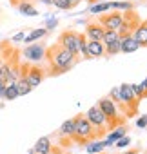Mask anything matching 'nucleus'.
<instances>
[{
	"mask_svg": "<svg viewBox=\"0 0 147 154\" xmlns=\"http://www.w3.org/2000/svg\"><path fill=\"white\" fill-rule=\"evenodd\" d=\"M44 60L47 63V67H44L47 76H58V74H64V72H67L75 67L77 62H78V56L73 54L71 51H67L65 47H62L56 42V44H53L45 49V58Z\"/></svg>",
	"mask_w": 147,
	"mask_h": 154,
	"instance_id": "1",
	"label": "nucleus"
},
{
	"mask_svg": "<svg viewBox=\"0 0 147 154\" xmlns=\"http://www.w3.org/2000/svg\"><path fill=\"white\" fill-rule=\"evenodd\" d=\"M98 140V134L95 131V127L89 123V120L86 118L84 112L75 116V132H73V141L78 145H87L89 141Z\"/></svg>",
	"mask_w": 147,
	"mask_h": 154,
	"instance_id": "2",
	"label": "nucleus"
},
{
	"mask_svg": "<svg viewBox=\"0 0 147 154\" xmlns=\"http://www.w3.org/2000/svg\"><path fill=\"white\" fill-rule=\"evenodd\" d=\"M96 105L102 109V112H104V116H105V120H107V131H109V132H111L113 129L120 127V125H125L127 118L118 111V107L114 105V102H113L109 96L100 98Z\"/></svg>",
	"mask_w": 147,
	"mask_h": 154,
	"instance_id": "3",
	"label": "nucleus"
},
{
	"mask_svg": "<svg viewBox=\"0 0 147 154\" xmlns=\"http://www.w3.org/2000/svg\"><path fill=\"white\" fill-rule=\"evenodd\" d=\"M118 91H120V100H122V103H124V116H125V118L136 116L140 100H138V98L134 96V93L131 91V84H122V85L118 87Z\"/></svg>",
	"mask_w": 147,
	"mask_h": 154,
	"instance_id": "4",
	"label": "nucleus"
},
{
	"mask_svg": "<svg viewBox=\"0 0 147 154\" xmlns=\"http://www.w3.org/2000/svg\"><path fill=\"white\" fill-rule=\"evenodd\" d=\"M20 76H24V78L29 82L31 87H36V85H40V84L44 82V78L47 76V72H45V69L40 67L38 63L27 62V63H22V65H20Z\"/></svg>",
	"mask_w": 147,
	"mask_h": 154,
	"instance_id": "5",
	"label": "nucleus"
},
{
	"mask_svg": "<svg viewBox=\"0 0 147 154\" xmlns=\"http://www.w3.org/2000/svg\"><path fill=\"white\" fill-rule=\"evenodd\" d=\"M122 24H120V27L116 29V33H118V38H125V36H131L133 33H134V29L140 26V17H138V13L134 11V8L133 9H127L125 13H122Z\"/></svg>",
	"mask_w": 147,
	"mask_h": 154,
	"instance_id": "6",
	"label": "nucleus"
},
{
	"mask_svg": "<svg viewBox=\"0 0 147 154\" xmlns=\"http://www.w3.org/2000/svg\"><path fill=\"white\" fill-rule=\"evenodd\" d=\"M84 114H86V118L89 120V123L95 127L98 138H102V136H105V134L109 132V131H107V120H105V116H104V112H102V109H100L98 105L89 107L87 112H84Z\"/></svg>",
	"mask_w": 147,
	"mask_h": 154,
	"instance_id": "7",
	"label": "nucleus"
},
{
	"mask_svg": "<svg viewBox=\"0 0 147 154\" xmlns=\"http://www.w3.org/2000/svg\"><path fill=\"white\" fill-rule=\"evenodd\" d=\"M45 45L42 44V42H33V44H27L26 47H24V51H22V54H24V58L27 60V62H31V63H40L44 58H45Z\"/></svg>",
	"mask_w": 147,
	"mask_h": 154,
	"instance_id": "8",
	"label": "nucleus"
},
{
	"mask_svg": "<svg viewBox=\"0 0 147 154\" xmlns=\"http://www.w3.org/2000/svg\"><path fill=\"white\" fill-rule=\"evenodd\" d=\"M58 44L62 47H65L67 51H71L73 54L80 56V49H78V33L75 31H64L58 36Z\"/></svg>",
	"mask_w": 147,
	"mask_h": 154,
	"instance_id": "9",
	"label": "nucleus"
},
{
	"mask_svg": "<svg viewBox=\"0 0 147 154\" xmlns=\"http://www.w3.org/2000/svg\"><path fill=\"white\" fill-rule=\"evenodd\" d=\"M122 13L118 11V9H113L111 13H102V17L98 18V22H100V26L104 27V29H109V31H116L118 27H120V24H122Z\"/></svg>",
	"mask_w": 147,
	"mask_h": 154,
	"instance_id": "10",
	"label": "nucleus"
},
{
	"mask_svg": "<svg viewBox=\"0 0 147 154\" xmlns=\"http://www.w3.org/2000/svg\"><path fill=\"white\" fill-rule=\"evenodd\" d=\"M104 27L100 26V22L98 20H87V24H86V38H89V40H102V36H104Z\"/></svg>",
	"mask_w": 147,
	"mask_h": 154,
	"instance_id": "11",
	"label": "nucleus"
},
{
	"mask_svg": "<svg viewBox=\"0 0 147 154\" xmlns=\"http://www.w3.org/2000/svg\"><path fill=\"white\" fill-rule=\"evenodd\" d=\"M105 56V45L102 40H87V58H102Z\"/></svg>",
	"mask_w": 147,
	"mask_h": 154,
	"instance_id": "12",
	"label": "nucleus"
},
{
	"mask_svg": "<svg viewBox=\"0 0 147 154\" xmlns=\"http://www.w3.org/2000/svg\"><path fill=\"white\" fill-rule=\"evenodd\" d=\"M35 154H53V145H51V138L49 136H42L36 140L35 147H33Z\"/></svg>",
	"mask_w": 147,
	"mask_h": 154,
	"instance_id": "13",
	"label": "nucleus"
},
{
	"mask_svg": "<svg viewBox=\"0 0 147 154\" xmlns=\"http://www.w3.org/2000/svg\"><path fill=\"white\" fill-rule=\"evenodd\" d=\"M133 38L138 42L140 47H147V20L140 22V26H138V27L134 29V33H133Z\"/></svg>",
	"mask_w": 147,
	"mask_h": 154,
	"instance_id": "14",
	"label": "nucleus"
},
{
	"mask_svg": "<svg viewBox=\"0 0 147 154\" xmlns=\"http://www.w3.org/2000/svg\"><path fill=\"white\" fill-rule=\"evenodd\" d=\"M56 132H58L60 138H67V141H71L73 140V132H75V118H69L67 122H64Z\"/></svg>",
	"mask_w": 147,
	"mask_h": 154,
	"instance_id": "15",
	"label": "nucleus"
},
{
	"mask_svg": "<svg viewBox=\"0 0 147 154\" xmlns=\"http://www.w3.org/2000/svg\"><path fill=\"white\" fill-rule=\"evenodd\" d=\"M138 47H140V45H138V42L133 38V35H131V36H125V38H120V53L129 54V53H134Z\"/></svg>",
	"mask_w": 147,
	"mask_h": 154,
	"instance_id": "16",
	"label": "nucleus"
},
{
	"mask_svg": "<svg viewBox=\"0 0 147 154\" xmlns=\"http://www.w3.org/2000/svg\"><path fill=\"white\" fill-rule=\"evenodd\" d=\"M125 132H127V125H120V127L113 129V132L107 134V140L104 141V145H105V147H111L114 141H118L122 136H125Z\"/></svg>",
	"mask_w": 147,
	"mask_h": 154,
	"instance_id": "17",
	"label": "nucleus"
},
{
	"mask_svg": "<svg viewBox=\"0 0 147 154\" xmlns=\"http://www.w3.org/2000/svg\"><path fill=\"white\" fill-rule=\"evenodd\" d=\"M17 9L24 17H36L38 15V9L33 6V2H29V0H22V2H18L17 4Z\"/></svg>",
	"mask_w": 147,
	"mask_h": 154,
	"instance_id": "18",
	"label": "nucleus"
},
{
	"mask_svg": "<svg viewBox=\"0 0 147 154\" xmlns=\"http://www.w3.org/2000/svg\"><path fill=\"white\" fill-rule=\"evenodd\" d=\"M15 85H17V93H18V96H24V94H29L31 91H33V87L29 85V82L24 78V76H20V78L15 82Z\"/></svg>",
	"mask_w": 147,
	"mask_h": 154,
	"instance_id": "19",
	"label": "nucleus"
},
{
	"mask_svg": "<svg viewBox=\"0 0 147 154\" xmlns=\"http://www.w3.org/2000/svg\"><path fill=\"white\" fill-rule=\"evenodd\" d=\"M49 31L45 29V27H40V29H35V31H31L29 35H26V38H24V42L26 44H33V42H36V40H40V38H44L45 35H47Z\"/></svg>",
	"mask_w": 147,
	"mask_h": 154,
	"instance_id": "20",
	"label": "nucleus"
},
{
	"mask_svg": "<svg viewBox=\"0 0 147 154\" xmlns=\"http://www.w3.org/2000/svg\"><path fill=\"white\" fill-rule=\"evenodd\" d=\"M111 9V4L109 2H96V4H93L91 8H89V11L93 13V15H102V13H105V11H109Z\"/></svg>",
	"mask_w": 147,
	"mask_h": 154,
	"instance_id": "21",
	"label": "nucleus"
},
{
	"mask_svg": "<svg viewBox=\"0 0 147 154\" xmlns=\"http://www.w3.org/2000/svg\"><path fill=\"white\" fill-rule=\"evenodd\" d=\"M104 141H98V140H93V141H89L87 143V147H86V150H87V154H98V152H102L104 150Z\"/></svg>",
	"mask_w": 147,
	"mask_h": 154,
	"instance_id": "22",
	"label": "nucleus"
},
{
	"mask_svg": "<svg viewBox=\"0 0 147 154\" xmlns=\"http://www.w3.org/2000/svg\"><path fill=\"white\" fill-rule=\"evenodd\" d=\"M15 98H18V93H17V85L15 84H8L6 85V89H4V100H15Z\"/></svg>",
	"mask_w": 147,
	"mask_h": 154,
	"instance_id": "23",
	"label": "nucleus"
},
{
	"mask_svg": "<svg viewBox=\"0 0 147 154\" xmlns=\"http://www.w3.org/2000/svg\"><path fill=\"white\" fill-rule=\"evenodd\" d=\"M118 53H120V38L105 45V56H114Z\"/></svg>",
	"mask_w": 147,
	"mask_h": 154,
	"instance_id": "24",
	"label": "nucleus"
},
{
	"mask_svg": "<svg viewBox=\"0 0 147 154\" xmlns=\"http://www.w3.org/2000/svg\"><path fill=\"white\" fill-rule=\"evenodd\" d=\"M114 40H118V33L105 29V31H104V36H102V44L107 45V44H111V42H114Z\"/></svg>",
	"mask_w": 147,
	"mask_h": 154,
	"instance_id": "25",
	"label": "nucleus"
},
{
	"mask_svg": "<svg viewBox=\"0 0 147 154\" xmlns=\"http://www.w3.org/2000/svg\"><path fill=\"white\" fill-rule=\"evenodd\" d=\"M111 4V9H124V11H127V9H133L134 8V4L133 2H109Z\"/></svg>",
	"mask_w": 147,
	"mask_h": 154,
	"instance_id": "26",
	"label": "nucleus"
},
{
	"mask_svg": "<svg viewBox=\"0 0 147 154\" xmlns=\"http://www.w3.org/2000/svg\"><path fill=\"white\" fill-rule=\"evenodd\" d=\"M67 2H69V0H51V4L56 9H62V11H67Z\"/></svg>",
	"mask_w": 147,
	"mask_h": 154,
	"instance_id": "27",
	"label": "nucleus"
},
{
	"mask_svg": "<svg viewBox=\"0 0 147 154\" xmlns=\"http://www.w3.org/2000/svg\"><path fill=\"white\" fill-rule=\"evenodd\" d=\"M114 143H116V147L124 149V147H127V145L131 143V138H129V136H122V138H120L118 141H114Z\"/></svg>",
	"mask_w": 147,
	"mask_h": 154,
	"instance_id": "28",
	"label": "nucleus"
},
{
	"mask_svg": "<svg viewBox=\"0 0 147 154\" xmlns=\"http://www.w3.org/2000/svg\"><path fill=\"white\" fill-rule=\"evenodd\" d=\"M136 125L142 129V127H147V114H143V116H140L138 120H136Z\"/></svg>",
	"mask_w": 147,
	"mask_h": 154,
	"instance_id": "29",
	"label": "nucleus"
},
{
	"mask_svg": "<svg viewBox=\"0 0 147 154\" xmlns=\"http://www.w3.org/2000/svg\"><path fill=\"white\" fill-rule=\"evenodd\" d=\"M56 24H58V20H56V18H49V20L45 22V29L49 31V29H53V27H56Z\"/></svg>",
	"mask_w": 147,
	"mask_h": 154,
	"instance_id": "30",
	"label": "nucleus"
},
{
	"mask_svg": "<svg viewBox=\"0 0 147 154\" xmlns=\"http://www.w3.org/2000/svg\"><path fill=\"white\" fill-rule=\"evenodd\" d=\"M24 38H26V33H24V31H20V33H17V35L11 38V42H20V40H24Z\"/></svg>",
	"mask_w": 147,
	"mask_h": 154,
	"instance_id": "31",
	"label": "nucleus"
},
{
	"mask_svg": "<svg viewBox=\"0 0 147 154\" xmlns=\"http://www.w3.org/2000/svg\"><path fill=\"white\" fill-rule=\"evenodd\" d=\"M78 4H80V0H69V2H67V11L73 9V8H77Z\"/></svg>",
	"mask_w": 147,
	"mask_h": 154,
	"instance_id": "32",
	"label": "nucleus"
},
{
	"mask_svg": "<svg viewBox=\"0 0 147 154\" xmlns=\"http://www.w3.org/2000/svg\"><path fill=\"white\" fill-rule=\"evenodd\" d=\"M124 154H140V150H138V149H129V150H125Z\"/></svg>",
	"mask_w": 147,
	"mask_h": 154,
	"instance_id": "33",
	"label": "nucleus"
},
{
	"mask_svg": "<svg viewBox=\"0 0 147 154\" xmlns=\"http://www.w3.org/2000/svg\"><path fill=\"white\" fill-rule=\"evenodd\" d=\"M87 2H91V6H93V4H96V2H100V0H87Z\"/></svg>",
	"mask_w": 147,
	"mask_h": 154,
	"instance_id": "34",
	"label": "nucleus"
},
{
	"mask_svg": "<svg viewBox=\"0 0 147 154\" xmlns=\"http://www.w3.org/2000/svg\"><path fill=\"white\" fill-rule=\"evenodd\" d=\"M29 154H35V152H33V150H29Z\"/></svg>",
	"mask_w": 147,
	"mask_h": 154,
	"instance_id": "35",
	"label": "nucleus"
},
{
	"mask_svg": "<svg viewBox=\"0 0 147 154\" xmlns=\"http://www.w3.org/2000/svg\"><path fill=\"white\" fill-rule=\"evenodd\" d=\"M98 154H105V152H98Z\"/></svg>",
	"mask_w": 147,
	"mask_h": 154,
	"instance_id": "36",
	"label": "nucleus"
},
{
	"mask_svg": "<svg viewBox=\"0 0 147 154\" xmlns=\"http://www.w3.org/2000/svg\"><path fill=\"white\" fill-rule=\"evenodd\" d=\"M0 65H2V60H0Z\"/></svg>",
	"mask_w": 147,
	"mask_h": 154,
	"instance_id": "37",
	"label": "nucleus"
}]
</instances>
